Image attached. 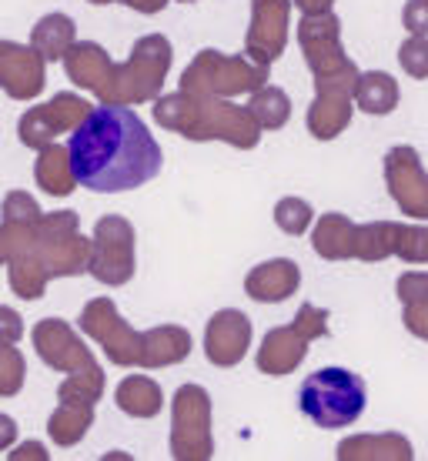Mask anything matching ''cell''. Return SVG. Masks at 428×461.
Listing matches in <instances>:
<instances>
[{
  "label": "cell",
  "instance_id": "cell-1",
  "mask_svg": "<svg viewBox=\"0 0 428 461\" xmlns=\"http://www.w3.org/2000/svg\"><path fill=\"white\" fill-rule=\"evenodd\" d=\"M70 161L77 185L97 194H121L161 174V144L128 104L94 107L77 131H70Z\"/></svg>",
  "mask_w": 428,
  "mask_h": 461
},
{
  "label": "cell",
  "instance_id": "cell-2",
  "mask_svg": "<svg viewBox=\"0 0 428 461\" xmlns=\"http://www.w3.org/2000/svg\"><path fill=\"white\" fill-rule=\"evenodd\" d=\"M0 258L17 298H44L54 277L84 275L91 265V238L81 234L74 211H50L34 221H0Z\"/></svg>",
  "mask_w": 428,
  "mask_h": 461
},
{
  "label": "cell",
  "instance_id": "cell-3",
  "mask_svg": "<svg viewBox=\"0 0 428 461\" xmlns=\"http://www.w3.org/2000/svg\"><path fill=\"white\" fill-rule=\"evenodd\" d=\"M154 121L187 140H221L238 150H251L261 140V124L248 104H232V97L174 91L154 101Z\"/></svg>",
  "mask_w": 428,
  "mask_h": 461
},
{
  "label": "cell",
  "instance_id": "cell-4",
  "mask_svg": "<svg viewBox=\"0 0 428 461\" xmlns=\"http://www.w3.org/2000/svg\"><path fill=\"white\" fill-rule=\"evenodd\" d=\"M298 44L305 64L314 74V94H351L361 70L341 47V21L335 14H305L298 23Z\"/></svg>",
  "mask_w": 428,
  "mask_h": 461
},
{
  "label": "cell",
  "instance_id": "cell-5",
  "mask_svg": "<svg viewBox=\"0 0 428 461\" xmlns=\"http://www.w3.org/2000/svg\"><path fill=\"white\" fill-rule=\"evenodd\" d=\"M365 381L348 368H318L301 381L298 404L305 418L318 428H348L365 411Z\"/></svg>",
  "mask_w": 428,
  "mask_h": 461
},
{
  "label": "cell",
  "instance_id": "cell-6",
  "mask_svg": "<svg viewBox=\"0 0 428 461\" xmlns=\"http://www.w3.org/2000/svg\"><path fill=\"white\" fill-rule=\"evenodd\" d=\"M174 50L164 34H148L134 41L124 64H114L111 87L101 97V104H148L161 97V87L168 81Z\"/></svg>",
  "mask_w": 428,
  "mask_h": 461
},
{
  "label": "cell",
  "instance_id": "cell-7",
  "mask_svg": "<svg viewBox=\"0 0 428 461\" xmlns=\"http://www.w3.org/2000/svg\"><path fill=\"white\" fill-rule=\"evenodd\" d=\"M268 84V68L248 54H221L214 47L197 50L195 60L181 74V91L205 94V97H238L255 94Z\"/></svg>",
  "mask_w": 428,
  "mask_h": 461
},
{
  "label": "cell",
  "instance_id": "cell-8",
  "mask_svg": "<svg viewBox=\"0 0 428 461\" xmlns=\"http://www.w3.org/2000/svg\"><path fill=\"white\" fill-rule=\"evenodd\" d=\"M328 335V312L305 301L295 314L291 324H281V328H271L258 348L255 365L261 375H271V378H281V375H291L301 361L308 357V345L314 338Z\"/></svg>",
  "mask_w": 428,
  "mask_h": 461
},
{
  "label": "cell",
  "instance_id": "cell-9",
  "mask_svg": "<svg viewBox=\"0 0 428 461\" xmlns=\"http://www.w3.org/2000/svg\"><path fill=\"white\" fill-rule=\"evenodd\" d=\"M214 411L201 384H181L171 398V455L178 461L214 458Z\"/></svg>",
  "mask_w": 428,
  "mask_h": 461
},
{
  "label": "cell",
  "instance_id": "cell-10",
  "mask_svg": "<svg viewBox=\"0 0 428 461\" xmlns=\"http://www.w3.org/2000/svg\"><path fill=\"white\" fill-rule=\"evenodd\" d=\"M138 271V254H134V224L121 214H107L94 224L91 234V265L87 275L97 285L121 288L128 285Z\"/></svg>",
  "mask_w": 428,
  "mask_h": 461
},
{
  "label": "cell",
  "instance_id": "cell-11",
  "mask_svg": "<svg viewBox=\"0 0 428 461\" xmlns=\"http://www.w3.org/2000/svg\"><path fill=\"white\" fill-rule=\"evenodd\" d=\"M81 331L101 345L111 365L121 368H141V351H144V331H134L111 298H91L81 312Z\"/></svg>",
  "mask_w": 428,
  "mask_h": 461
},
{
  "label": "cell",
  "instance_id": "cell-12",
  "mask_svg": "<svg viewBox=\"0 0 428 461\" xmlns=\"http://www.w3.org/2000/svg\"><path fill=\"white\" fill-rule=\"evenodd\" d=\"M91 111L94 107L84 101L81 94H74V91L54 94L47 104L31 107V111L17 121L21 144H27V148H34V150H44L47 144H54L64 131H77V127L87 121Z\"/></svg>",
  "mask_w": 428,
  "mask_h": 461
},
{
  "label": "cell",
  "instance_id": "cell-13",
  "mask_svg": "<svg viewBox=\"0 0 428 461\" xmlns=\"http://www.w3.org/2000/svg\"><path fill=\"white\" fill-rule=\"evenodd\" d=\"M385 185L402 214L428 221V171L415 148L398 144L385 154Z\"/></svg>",
  "mask_w": 428,
  "mask_h": 461
},
{
  "label": "cell",
  "instance_id": "cell-14",
  "mask_svg": "<svg viewBox=\"0 0 428 461\" xmlns=\"http://www.w3.org/2000/svg\"><path fill=\"white\" fill-rule=\"evenodd\" d=\"M291 4L295 0H251V23L244 37V54L271 68L285 54L291 34Z\"/></svg>",
  "mask_w": 428,
  "mask_h": 461
},
{
  "label": "cell",
  "instance_id": "cell-15",
  "mask_svg": "<svg viewBox=\"0 0 428 461\" xmlns=\"http://www.w3.org/2000/svg\"><path fill=\"white\" fill-rule=\"evenodd\" d=\"M31 341H34L37 357L44 361L47 368L64 371V375L97 368V357L91 355V348L84 345L81 335L64 318H44V321H37L34 331H31Z\"/></svg>",
  "mask_w": 428,
  "mask_h": 461
},
{
  "label": "cell",
  "instance_id": "cell-16",
  "mask_svg": "<svg viewBox=\"0 0 428 461\" xmlns=\"http://www.w3.org/2000/svg\"><path fill=\"white\" fill-rule=\"evenodd\" d=\"M47 84V58L34 44L0 41V87L14 101H34Z\"/></svg>",
  "mask_w": 428,
  "mask_h": 461
},
{
  "label": "cell",
  "instance_id": "cell-17",
  "mask_svg": "<svg viewBox=\"0 0 428 461\" xmlns=\"http://www.w3.org/2000/svg\"><path fill=\"white\" fill-rule=\"evenodd\" d=\"M251 348V318L238 308H221L205 328V355L214 368L241 365Z\"/></svg>",
  "mask_w": 428,
  "mask_h": 461
},
{
  "label": "cell",
  "instance_id": "cell-18",
  "mask_svg": "<svg viewBox=\"0 0 428 461\" xmlns=\"http://www.w3.org/2000/svg\"><path fill=\"white\" fill-rule=\"evenodd\" d=\"M64 70H68V77L81 91H91L101 101L107 94V87H111V77H114V60L107 58V50L101 44L77 41L68 50V58H64Z\"/></svg>",
  "mask_w": 428,
  "mask_h": 461
},
{
  "label": "cell",
  "instance_id": "cell-19",
  "mask_svg": "<svg viewBox=\"0 0 428 461\" xmlns=\"http://www.w3.org/2000/svg\"><path fill=\"white\" fill-rule=\"evenodd\" d=\"M301 285V271L291 258H275L265 265H255L244 277V291L248 298L258 304H281L288 301Z\"/></svg>",
  "mask_w": 428,
  "mask_h": 461
},
{
  "label": "cell",
  "instance_id": "cell-20",
  "mask_svg": "<svg viewBox=\"0 0 428 461\" xmlns=\"http://www.w3.org/2000/svg\"><path fill=\"white\" fill-rule=\"evenodd\" d=\"M338 461H412V441L398 431H382V435H351L338 445Z\"/></svg>",
  "mask_w": 428,
  "mask_h": 461
},
{
  "label": "cell",
  "instance_id": "cell-21",
  "mask_svg": "<svg viewBox=\"0 0 428 461\" xmlns=\"http://www.w3.org/2000/svg\"><path fill=\"white\" fill-rule=\"evenodd\" d=\"M355 114V97L351 94H314L305 124L314 140H335Z\"/></svg>",
  "mask_w": 428,
  "mask_h": 461
},
{
  "label": "cell",
  "instance_id": "cell-22",
  "mask_svg": "<svg viewBox=\"0 0 428 461\" xmlns=\"http://www.w3.org/2000/svg\"><path fill=\"white\" fill-rule=\"evenodd\" d=\"M191 335L181 324H158L144 331V351H141V368H168L191 355Z\"/></svg>",
  "mask_w": 428,
  "mask_h": 461
},
{
  "label": "cell",
  "instance_id": "cell-23",
  "mask_svg": "<svg viewBox=\"0 0 428 461\" xmlns=\"http://www.w3.org/2000/svg\"><path fill=\"white\" fill-rule=\"evenodd\" d=\"M355 230H359V224L348 221L345 214H338V211L322 214V218L314 221L312 230L314 254L324 258V261H348V258H355Z\"/></svg>",
  "mask_w": 428,
  "mask_h": 461
},
{
  "label": "cell",
  "instance_id": "cell-24",
  "mask_svg": "<svg viewBox=\"0 0 428 461\" xmlns=\"http://www.w3.org/2000/svg\"><path fill=\"white\" fill-rule=\"evenodd\" d=\"M34 177H37V185H41V191H47L50 197L74 194L77 174H74V161H70V148H64L58 140L47 144V148L37 154Z\"/></svg>",
  "mask_w": 428,
  "mask_h": 461
},
{
  "label": "cell",
  "instance_id": "cell-25",
  "mask_svg": "<svg viewBox=\"0 0 428 461\" xmlns=\"http://www.w3.org/2000/svg\"><path fill=\"white\" fill-rule=\"evenodd\" d=\"M94 425V402L60 398L58 411L47 418V435L58 448H74Z\"/></svg>",
  "mask_w": 428,
  "mask_h": 461
},
{
  "label": "cell",
  "instance_id": "cell-26",
  "mask_svg": "<svg viewBox=\"0 0 428 461\" xmlns=\"http://www.w3.org/2000/svg\"><path fill=\"white\" fill-rule=\"evenodd\" d=\"M31 44L47 58V64H58L68 58V50L77 44V27L68 14H44L31 31Z\"/></svg>",
  "mask_w": 428,
  "mask_h": 461
},
{
  "label": "cell",
  "instance_id": "cell-27",
  "mask_svg": "<svg viewBox=\"0 0 428 461\" xmlns=\"http://www.w3.org/2000/svg\"><path fill=\"white\" fill-rule=\"evenodd\" d=\"M114 402L131 418H154L161 415L164 394H161V384L154 378H148V375H131V378H124L117 384Z\"/></svg>",
  "mask_w": 428,
  "mask_h": 461
},
{
  "label": "cell",
  "instance_id": "cell-28",
  "mask_svg": "<svg viewBox=\"0 0 428 461\" xmlns=\"http://www.w3.org/2000/svg\"><path fill=\"white\" fill-rule=\"evenodd\" d=\"M402 101V91H398V81L385 70H369L359 77V87H355V104L371 117H385L392 114Z\"/></svg>",
  "mask_w": 428,
  "mask_h": 461
},
{
  "label": "cell",
  "instance_id": "cell-29",
  "mask_svg": "<svg viewBox=\"0 0 428 461\" xmlns=\"http://www.w3.org/2000/svg\"><path fill=\"white\" fill-rule=\"evenodd\" d=\"M395 238H398V224L395 221H369V224H359V230H355V258L378 265V261L395 254Z\"/></svg>",
  "mask_w": 428,
  "mask_h": 461
},
{
  "label": "cell",
  "instance_id": "cell-30",
  "mask_svg": "<svg viewBox=\"0 0 428 461\" xmlns=\"http://www.w3.org/2000/svg\"><path fill=\"white\" fill-rule=\"evenodd\" d=\"M248 111L255 114L261 131H281L291 117V97H288V91H281L275 84H265V87H258V91L251 94Z\"/></svg>",
  "mask_w": 428,
  "mask_h": 461
},
{
  "label": "cell",
  "instance_id": "cell-31",
  "mask_svg": "<svg viewBox=\"0 0 428 461\" xmlns=\"http://www.w3.org/2000/svg\"><path fill=\"white\" fill-rule=\"evenodd\" d=\"M58 398H81V402H101L105 398V371L101 365L91 371H77L58 384Z\"/></svg>",
  "mask_w": 428,
  "mask_h": 461
},
{
  "label": "cell",
  "instance_id": "cell-32",
  "mask_svg": "<svg viewBox=\"0 0 428 461\" xmlns=\"http://www.w3.org/2000/svg\"><path fill=\"white\" fill-rule=\"evenodd\" d=\"M312 221H314V211L305 197H281L278 204H275V224L285 234H291V238L305 234V230L312 228Z\"/></svg>",
  "mask_w": 428,
  "mask_h": 461
},
{
  "label": "cell",
  "instance_id": "cell-33",
  "mask_svg": "<svg viewBox=\"0 0 428 461\" xmlns=\"http://www.w3.org/2000/svg\"><path fill=\"white\" fill-rule=\"evenodd\" d=\"M395 258H402V261H408V265H425L428 261V228H418V224H398Z\"/></svg>",
  "mask_w": 428,
  "mask_h": 461
},
{
  "label": "cell",
  "instance_id": "cell-34",
  "mask_svg": "<svg viewBox=\"0 0 428 461\" xmlns=\"http://www.w3.org/2000/svg\"><path fill=\"white\" fill-rule=\"evenodd\" d=\"M23 375H27L23 355L17 351L14 341H4V351H0V394L14 398L23 388Z\"/></svg>",
  "mask_w": 428,
  "mask_h": 461
},
{
  "label": "cell",
  "instance_id": "cell-35",
  "mask_svg": "<svg viewBox=\"0 0 428 461\" xmlns=\"http://www.w3.org/2000/svg\"><path fill=\"white\" fill-rule=\"evenodd\" d=\"M398 64L408 77L415 81H428V37L412 34L405 44L398 47Z\"/></svg>",
  "mask_w": 428,
  "mask_h": 461
},
{
  "label": "cell",
  "instance_id": "cell-36",
  "mask_svg": "<svg viewBox=\"0 0 428 461\" xmlns=\"http://www.w3.org/2000/svg\"><path fill=\"white\" fill-rule=\"evenodd\" d=\"M398 301L402 304H422L428 301V271H405V275L398 277Z\"/></svg>",
  "mask_w": 428,
  "mask_h": 461
},
{
  "label": "cell",
  "instance_id": "cell-37",
  "mask_svg": "<svg viewBox=\"0 0 428 461\" xmlns=\"http://www.w3.org/2000/svg\"><path fill=\"white\" fill-rule=\"evenodd\" d=\"M402 27L408 34L428 37V0H408L402 7Z\"/></svg>",
  "mask_w": 428,
  "mask_h": 461
},
{
  "label": "cell",
  "instance_id": "cell-38",
  "mask_svg": "<svg viewBox=\"0 0 428 461\" xmlns=\"http://www.w3.org/2000/svg\"><path fill=\"white\" fill-rule=\"evenodd\" d=\"M402 321H405V328L412 331V335L428 341V301H422V304H405Z\"/></svg>",
  "mask_w": 428,
  "mask_h": 461
},
{
  "label": "cell",
  "instance_id": "cell-39",
  "mask_svg": "<svg viewBox=\"0 0 428 461\" xmlns=\"http://www.w3.org/2000/svg\"><path fill=\"white\" fill-rule=\"evenodd\" d=\"M0 321H4V341H14L17 345V338H21V318L14 308H0Z\"/></svg>",
  "mask_w": 428,
  "mask_h": 461
},
{
  "label": "cell",
  "instance_id": "cell-40",
  "mask_svg": "<svg viewBox=\"0 0 428 461\" xmlns=\"http://www.w3.org/2000/svg\"><path fill=\"white\" fill-rule=\"evenodd\" d=\"M131 11H138V14H158V11H164L171 0H124Z\"/></svg>",
  "mask_w": 428,
  "mask_h": 461
},
{
  "label": "cell",
  "instance_id": "cell-41",
  "mask_svg": "<svg viewBox=\"0 0 428 461\" xmlns=\"http://www.w3.org/2000/svg\"><path fill=\"white\" fill-rule=\"evenodd\" d=\"M295 7L301 14H328L335 7V0H295Z\"/></svg>",
  "mask_w": 428,
  "mask_h": 461
},
{
  "label": "cell",
  "instance_id": "cell-42",
  "mask_svg": "<svg viewBox=\"0 0 428 461\" xmlns=\"http://www.w3.org/2000/svg\"><path fill=\"white\" fill-rule=\"evenodd\" d=\"M21 458H41V461H44L47 455H44V448H41L37 441H27L21 451H11V461H21Z\"/></svg>",
  "mask_w": 428,
  "mask_h": 461
},
{
  "label": "cell",
  "instance_id": "cell-43",
  "mask_svg": "<svg viewBox=\"0 0 428 461\" xmlns=\"http://www.w3.org/2000/svg\"><path fill=\"white\" fill-rule=\"evenodd\" d=\"M0 425H4V435H0V448H11V441H14V418L11 415H0Z\"/></svg>",
  "mask_w": 428,
  "mask_h": 461
},
{
  "label": "cell",
  "instance_id": "cell-44",
  "mask_svg": "<svg viewBox=\"0 0 428 461\" xmlns=\"http://www.w3.org/2000/svg\"><path fill=\"white\" fill-rule=\"evenodd\" d=\"M91 4H114V0H91Z\"/></svg>",
  "mask_w": 428,
  "mask_h": 461
},
{
  "label": "cell",
  "instance_id": "cell-45",
  "mask_svg": "<svg viewBox=\"0 0 428 461\" xmlns=\"http://www.w3.org/2000/svg\"><path fill=\"white\" fill-rule=\"evenodd\" d=\"M181 4H195V0H181Z\"/></svg>",
  "mask_w": 428,
  "mask_h": 461
}]
</instances>
